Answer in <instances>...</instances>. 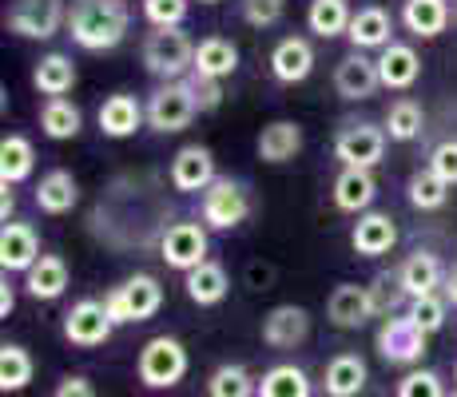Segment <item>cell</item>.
Instances as JSON below:
<instances>
[{"label": "cell", "instance_id": "obj_34", "mask_svg": "<svg viewBox=\"0 0 457 397\" xmlns=\"http://www.w3.org/2000/svg\"><path fill=\"white\" fill-rule=\"evenodd\" d=\"M32 374H37V366H32L29 350L16 346V342H4V346H0V390L21 393L24 385L32 382Z\"/></svg>", "mask_w": 457, "mask_h": 397}, {"label": "cell", "instance_id": "obj_13", "mask_svg": "<svg viewBox=\"0 0 457 397\" xmlns=\"http://www.w3.org/2000/svg\"><path fill=\"white\" fill-rule=\"evenodd\" d=\"M215 155L199 144H187L179 147L171 159V187L183 191V195H195V191H207L215 183Z\"/></svg>", "mask_w": 457, "mask_h": 397}, {"label": "cell", "instance_id": "obj_4", "mask_svg": "<svg viewBox=\"0 0 457 397\" xmlns=\"http://www.w3.org/2000/svg\"><path fill=\"white\" fill-rule=\"evenodd\" d=\"M4 24L24 40H52L68 24V8L64 0H12Z\"/></svg>", "mask_w": 457, "mask_h": 397}, {"label": "cell", "instance_id": "obj_5", "mask_svg": "<svg viewBox=\"0 0 457 397\" xmlns=\"http://www.w3.org/2000/svg\"><path fill=\"white\" fill-rule=\"evenodd\" d=\"M183 374H187V350H183L179 338L160 334L139 350V382L147 390H171Z\"/></svg>", "mask_w": 457, "mask_h": 397}, {"label": "cell", "instance_id": "obj_8", "mask_svg": "<svg viewBox=\"0 0 457 397\" xmlns=\"http://www.w3.org/2000/svg\"><path fill=\"white\" fill-rule=\"evenodd\" d=\"M426 330H418L410 314H390L378 326V354L394 366H414L426 354Z\"/></svg>", "mask_w": 457, "mask_h": 397}, {"label": "cell", "instance_id": "obj_1", "mask_svg": "<svg viewBox=\"0 0 457 397\" xmlns=\"http://www.w3.org/2000/svg\"><path fill=\"white\" fill-rule=\"evenodd\" d=\"M128 8L120 0H72L68 8V32L84 52H108L128 37Z\"/></svg>", "mask_w": 457, "mask_h": 397}, {"label": "cell", "instance_id": "obj_28", "mask_svg": "<svg viewBox=\"0 0 457 397\" xmlns=\"http://www.w3.org/2000/svg\"><path fill=\"white\" fill-rule=\"evenodd\" d=\"M239 68V48L223 37H207L195 44V76L207 79H223Z\"/></svg>", "mask_w": 457, "mask_h": 397}, {"label": "cell", "instance_id": "obj_27", "mask_svg": "<svg viewBox=\"0 0 457 397\" xmlns=\"http://www.w3.org/2000/svg\"><path fill=\"white\" fill-rule=\"evenodd\" d=\"M298 147H303V128L291 120H275L262 128L259 136V159L262 163H287V159L298 155Z\"/></svg>", "mask_w": 457, "mask_h": 397}, {"label": "cell", "instance_id": "obj_32", "mask_svg": "<svg viewBox=\"0 0 457 397\" xmlns=\"http://www.w3.org/2000/svg\"><path fill=\"white\" fill-rule=\"evenodd\" d=\"M327 393L330 397H358L366 385V361L358 354H338L327 366Z\"/></svg>", "mask_w": 457, "mask_h": 397}, {"label": "cell", "instance_id": "obj_38", "mask_svg": "<svg viewBox=\"0 0 457 397\" xmlns=\"http://www.w3.org/2000/svg\"><path fill=\"white\" fill-rule=\"evenodd\" d=\"M410 203H414L418 211H437V207H445V199H450V183H442L434 171H414L410 175Z\"/></svg>", "mask_w": 457, "mask_h": 397}, {"label": "cell", "instance_id": "obj_26", "mask_svg": "<svg viewBox=\"0 0 457 397\" xmlns=\"http://www.w3.org/2000/svg\"><path fill=\"white\" fill-rule=\"evenodd\" d=\"M76 199H80L76 175L64 171V167L48 171V175L40 179V187H37V207L44 211V215H64V211L76 207Z\"/></svg>", "mask_w": 457, "mask_h": 397}, {"label": "cell", "instance_id": "obj_49", "mask_svg": "<svg viewBox=\"0 0 457 397\" xmlns=\"http://www.w3.org/2000/svg\"><path fill=\"white\" fill-rule=\"evenodd\" d=\"M12 306H16V290L8 286V278H4V286H0V318L12 314Z\"/></svg>", "mask_w": 457, "mask_h": 397}, {"label": "cell", "instance_id": "obj_3", "mask_svg": "<svg viewBox=\"0 0 457 397\" xmlns=\"http://www.w3.org/2000/svg\"><path fill=\"white\" fill-rule=\"evenodd\" d=\"M160 306H163V286L155 275H131L128 282H120V286H112L104 294V310L116 326L147 322V318H155Z\"/></svg>", "mask_w": 457, "mask_h": 397}, {"label": "cell", "instance_id": "obj_17", "mask_svg": "<svg viewBox=\"0 0 457 397\" xmlns=\"http://www.w3.org/2000/svg\"><path fill=\"white\" fill-rule=\"evenodd\" d=\"M311 334V314L303 306H275L262 318V342L275 350H295Z\"/></svg>", "mask_w": 457, "mask_h": 397}, {"label": "cell", "instance_id": "obj_30", "mask_svg": "<svg viewBox=\"0 0 457 397\" xmlns=\"http://www.w3.org/2000/svg\"><path fill=\"white\" fill-rule=\"evenodd\" d=\"M350 21H354V12H350L346 0H311V8H306V24H311V32L322 40L346 37Z\"/></svg>", "mask_w": 457, "mask_h": 397}, {"label": "cell", "instance_id": "obj_46", "mask_svg": "<svg viewBox=\"0 0 457 397\" xmlns=\"http://www.w3.org/2000/svg\"><path fill=\"white\" fill-rule=\"evenodd\" d=\"M374 302H378V310H394V306H398V298H406V290H402V278L398 275H382L374 282Z\"/></svg>", "mask_w": 457, "mask_h": 397}, {"label": "cell", "instance_id": "obj_10", "mask_svg": "<svg viewBox=\"0 0 457 397\" xmlns=\"http://www.w3.org/2000/svg\"><path fill=\"white\" fill-rule=\"evenodd\" d=\"M160 254L167 267L191 275L195 267L207 262V231L199 223H171L160 238Z\"/></svg>", "mask_w": 457, "mask_h": 397}, {"label": "cell", "instance_id": "obj_31", "mask_svg": "<svg viewBox=\"0 0 457 397\" xmlns=\"http://www.w3.org/2000/svg\"><path fill=\"white\" fill-rule=\"evenodd\" d=\"M187 298L191 302H199V306H215V302H223L227 298V290H231V278H227V270L219 267V262H204V267H195L187 275Z\"/></svg>", "mask_w": 457, "mask_h": 397}, {"label": "cell", "instance_id": "obj_2", "mask_svg": "<svg viewBox=\"0 0 457 397\" xmlns=\"http://www.w3.org/2000/svg\"><path fill=\"white\" fill-rule=\"evenodd\" d=\"M139 56H144L147 72H152L155 79H163V84L187 79L191 72H195V44L187 40V32H183V29H155V32H147Z\"/></svg>", "mask_w": 457, "mask_h": 397}, {"label": "cell", "instance_id": "obj_29", "mask_svg": "<svg viewBox=\"0 0 457 397\" xmlns=\"http://www.w3.org/2000/svg\"><path fill=\"white\" fill-rule=\"evenodd\" d=\"M32 84H37L48 100H64V92H72V84H76V64L64 52H48L37 64V72H32Z\"/></svg>", "mask_w": 457, "mask_h": 397}, {"label": "cell", "instance_id": "obj_42", "mask_svg": "<svg viewBox=\"0 0 457 397\" xmlns=\"http://www.w3.org/2000/svg\"><path fill=\"white\" fill-rule=\"evenodd\" d=\"M287 12V0H243V21L251 24V29H270V24H278Z\"/></svg>", "mask_w": 457, "mask_h": 397}, {"label": "cell", "instance_id": "obj_37", "mask_svg": "<svg viewBox=\"0 0 457 397\" xmlns=\"http://www.w3.org/2000/svg\"><path fill=\"white\" fill-rule=\"evenodd\" d=\"M259 397H311V377L298 366H275L262 374Z\"/></svg>", "mask_w": 457, "mask_h": 397}, {"label": "cell", "instance_id": "obj_18", "mask_svg": "<svg viewBox=\"0 0 457 397\" xmlns=\"http://www.w3.org/2000/svg\"><path fill=\"white\" fill-rule=\"evenodd\" d=\"M270 72H275L278 84H303L306 76L314 72V48L306 37H287L275 44L270 52Z\"/></svg>", "mask_w": 457, "mask_h": 397}, {"label": "cell", "instance_id": "obj_23", "mask_svg": "<svg viewBox=\"0 0 457 397\" xmlns=\"http://www.w3.org/2000/svg\"><path fill=\"white\" fill-rule=\"evenodd\" d=\"M450 21H453V12L445 0H406V4H402V24L421 40L442 37V32L450 29Z\"/></svg>", "mask_w": 457, "mask_h": 397}, {"label": "cell", "instance_id": "obj_40", "mask_svg": "<svg viewBox=\"0 0 457 397\" xmlns=\"http://www.w3.org/2000/svg\"><path fill=\"white\" fill-rule=\"evenodd\" d=\"M445 298H437V294H429V298H414V302H410V318H414V326L418 330H426V334H437L445 326Z\"/></svg>", "mask_w": 457, "mask_h": 397}, {"label": "cell", "instance_id": "obj_36", "mask_svg": "<svg viewBox=\"0 0 457 397\" xmlns=\"http://www.w3.org/2000/svg\"><path fill=\"white\" fill-rule=\"evenodd\" d=\"M80 108H76L72 100H48L40 108V128H44V136L48 139H72V136H80Z\"/></svg>", "mask_w": 457, "mask_h": 397}, {"label": "cell", "instance_id": "obj_24", "mask_svg": "<svg viewBox=\"0 0 457 397\" xmlns=\"http://www.w3.org/2000/svg\"><path fill=\"white\" fill-rule=\"evenodd\" d=\"M24 286H29V294L40 298V302H56L68 290V262L60 259V254H40V262L24 275Z\"/></svg>", "mask_w": 457, "mask_h": 397}, {"label": "cell", "instance_id": "obj_21", "mask_svg": "<svg viewBox=\"0 0 457 397\" xmlns=\"http://www.w3.org/2000/svg\"><path fill=\"white\" fill-rule=\"evenodd\" d=\"M144 120H147V112L139 108V100L136 95H128V92H116V95H108V100L100 103V131L104 136H112V139L136 136Z\"/></svg>", "mask_w": 457, "mask_h": 397}, {"label": "cell", "instance_id": "obj_50", "mask_svg": "<svg viewBox=\"0 0 457 397\" xmlns=\"http://www.w3.org/2000/svg\"><path fill=\"white\" fill-rule=\"evenodd\" d=\"M445 302L457 306V262H453L450 270H445Z\"/></svg>", "mask_w": 457, "mask_h": 397}, {"label": "cell", "instance_id": "obj_53", "mask_svg": "<svg viewBox=\"0 0 457 397\" xmlns=\"http://www.w3.org/2000/svg\"><path fill=\"white\" fill-rule=\"evenodd\" d=\"M453 397H457V393H453Z\"/></svg>", "mask_w": 457, "mask_h": 397}, {"label": "cell", "instance_id": "obj_52", "mask_svg": "<svg viewBox=\"0 0 457 397\" xmlns=\"http://www.w3.org/2000/svg\"><path fill=\"white\" fill-rule=\"evenodd\" d=\"M453 24H457V4H453Z\"/></svg>", "mask_w": 457, "mask_h": 397}, {"label": "cell", "instance_id": "obj_7", "mask_svg": "<svg viewBox=\"0 0 457 397\" xmlns=\"http://www.w3.org/2000/svg\"><path fill=\"white\" fill-rule=\"evenodd\" d=\"M144 112H147V123H152L155 131L171 136V131H183L191 120H195L199 103H195V92H191L187 79H175V84H160V87H155Z\"/></svg>", "mask_w": 457, "mask_h": 397}, {"label": "cell", "instance_id": "obj_20", "mask_svg": "<svg viewBox=\"0 0 457 397\" xmlns=\"http://www.w3.org/2000/svg\"><path fill=\"white\" fill-rule=\"evenodd\" d=\"M350 44H354V52H370V48H390V37H394V21L386 8L378 4H366L354 12V21H350Z\"/></svg>", "mask_w": 457, "mask_h": 397}, {"label": "cell", "instance_id": "obj_11", "mask_svg": "<svg viewBox=\"0 0 457 397\" xmlns=\"http://www.w3.org/2000/svg\"><path fill=\"white\" fill-rule=\"evenodd\" d=\"M112 330H116V322H112L104 302H96V298H80V302L64 314V338L72 342V346H84V350L104 346V342L112 338Z\"/></svg>", "mask_w": 457, "mask_h": 397}, {"label": "cell", "instance_id": "obj_51", "mask_svg": "<svg viewBox=\"0 0 457 397\" xmlns=\"http://www.w3.org/2000/svg\"><path fill=\"white\" fill-rule=\"evenodd\" d=\"M199 4H219V0H199Z\"/></svg>", "mask_w": 457, "mask_h": 397}, {"label": "cell", "instance_id": "obj_44", "mask_svg": "<svg viewBox=\"0 0 457 397\" xmlns=\"http://www.w3.org/2000/svg\"><path fill=\"white\" fill-rule=\"evenodd\" d=\"M429 171L453 187L457 183V139H442V144L429 152Z\"/></svg>", "mask_w": 457, "mask_h": 397}, {"label": "cell", "instance_id": "obj_48", "mask_svg": "<svg viewBox=\"0 0 457 397\" xmlns=\"http://www.w3.org/2000/svg\"><path fill=\"white\" fill-rule=\"evenodd\" d=\"M12 207H16L12 187H8V183H0V219H4V223H8V215H12Z\"/></svg>", "mask_w": 457, "mask_h": 397}, {"label": "cell", "instance_id": "obj_6", "mask_svg": "<svg viewBox=\"0 0 457 397\" xmlns=\"http://www.w3.org/2000/svg\"><path fill=\"white\" fill-rule=\"evenodd\" d=\"M386 128H378L370 120H354L342 123L338 136H334V155L346 167H358V171H370V167L382 163L386 155Z\"/></svg>", "mask_w": 457, "mask_h": 397}, {"label": "cell", "instance_id": "obj_22", "mask_svg": "<svg viewBox=\"0 0 457 397\" xmlns=\"http://www.w3.org/2000/svg\"><path fill=\"white\" fill-rule=\"evenodd\" d=\"M378 76H382V87H394V92H402V87L418 84V76H421L418 52L410 48V44H398V40H394L390 48H382V56H378Z\"/></svg>", "mask_w": 457, "mask_h": 397}, {"label": "cell", "instance_id": "obj_9", "mask_svg": "<svg viewBox=\"0 0 457 397\" xmlns=\"http://www.w3.org/2000/svg\"><path fill=\"white\" fill-rule=\"evenodd\" d=\"M251 215V199L247 187L235 179H215L204 191V223L215 231H235L243 219Z\"/></svg>", "mask_w": 457, "mask_h": 397}, {"label": "cell", "instance_id": "obj_19", "mask_svg": "<svg viewBox=\"0 0 457 397\" xmlns=\"http://www.w3.org/2000/svg\"><path fill=\"white\" fill-rule=\"evenodd\" d=\"M350 243H354L358 254L378 259V254H390L394 251V243H398V227H394V219L386 215V211H366V215H358Z\"/></svg>", "mask_w": 457, "mask_h": 397}, {"label": "cell", "instance_id": "obj_33", "mask_svg": "<svg viewBox=\"0 0 457 397\" xmlns=\"http://www.w3.org/2000/svg\"><path fill=\"white\" fill-rule=\"evenodd\" d=\"M32 163H37V152L24 136H4L0 139V183H21L32 175Z\"/></svg>", "mask_w": 457, "mask_h": 397}, {"label": "cell", "instance_id": "obj_39", "mask_svg": "<svg viewBox=\"0 0 457 397\" xmlns=\"http://www.w3.org/2000/svg\"><path fill=\"white\" fill-rule=\"evenodd\" d=\"M207 393L211 397H254L259 385L251 382V374L243 366H219L207 382Z\"/></svg>", "mask_w": 457, "mask_h": 397}, {"label": "cell", "instance_id": "obj_14", "mask_svg": "<svg viewBox=\"0 0 457 397\" xmlns=\"http://www.w3.org/2000/svg\"><path fill=\"white\" fill-rule=\"evenodd\" d=\"M334 87H338L342 100H370L378 87H382L378 60L362 56V52H350V56H342L338 68H334Z\"/></svg>", "mask_w": 457, "mask_h": 397}, {"label": "cell", "instance_id": "obj_25", "mask_svg": "<svg viewBox=\"0 0 457 397\" xmlns=\"http://www.w3.org/2000/svg\"><path fill=\"white\" fill-rule=\"evenodd\" d=\"M378 195V183L370 171H358V167H346V171L334 179V207L338 211H350V215H358V211H366Z\"/></svg>", "mask_w": 457, "mask_h": 397}, {"label": "cell", "instance_id": "obj_45", "mask_svg": "<svg viewBox=\"0 0 457 397\" xmlns=\"http://www.w3.org/2000/svg\"><path fill=\"white\" fill-rule=\"evenodd\" d=\"M187 84H191V92H195L199 112H215L219 103H223V87H219V79H207V76H195V72H191Z\"/></svg>", "mask_w": 457, "mask_h": 397}, {"label": "cell", "instance_id": "obj_12", "mask_svg": "<svg viewBox=\"0 0 457 397\" xmlns=\"http://www.w3.org/2000/svg\"><path fill=\"white\" fill-rule=\"evenodd\" d=\"M378 314L374 302V290L370 286H358V282H342L334 286V294L327 298V318L338 330H358Z\"/></svg>", "mask_w": 457, "mask_h": 397}, {"label": "cell", "instance_id": "obj_35", "mask_svg": "<svg viewBox=\"0 0 457 397\" xmlns=\"http://www.w3.org/2000/svg\"><path fill=\"white\" fill-rule=\"evenodd\" d=\"M421 128H426V112H421V103L414 100H394L390 112H386V136L394 139V144H414L421 136Z\"/></svg>", "mask_w": 457, "mask_h": 397}, {"label": "cell", "instance_id": "obj_43", "mask_svg": "<svg viewBox=\"0 0 457 397\" xmlns=\"http://www.w3.org/2000/svg\"><path fill=\"white\" fill-rule=\"evenodd\" d=\"M398 397H445L442 393V377L434 369H414V374L402 377Z\"/></svg>", "mask_w": 457, "mask_h": 397}, {"label": "cell", "instance_id": "obj_47", "mask_svg": "<svg viewBox=\"0 0 457 397\" xmlns=\"http://www.w3.org/2000/svg\"><path fill=\"white\" fill-rule=\"evenodd\" d=\"M52 397H96V385L87 382L84 374H68L64 382L56 385V393H52Z\"/></svg>", "mask_w": 457, "mask_h": 397}, {"label": "cell", "instance_id": "obj_16", "mask_svg": "<svg viewBox=\"0 0 457 397\" xmlns=\"http://www.w3.org/2000/svg\"><path fill=\"white\" fill-rule=\"evenodd\" d=\"M40 262V238L29 223H4L0 231V267L8 270H24L29 275L32 267Z\"/></svg>", "mask_w": 457, "mask_h": 397}, {"label": "cell", "instance_id": "obj_41", "mask_svg": "<svg viewBox=\"0 0 457 397\" xmlns=\"http://www.w3.org/2000/svg\"><path fill=\"white\" fill-rule=\"evenodd\" d=\"M144 16L152 29H179L187 16V0H144Z\"/></svg>", "mask_w": 457, "mask_h": 397}, {"label": "cell", "instance_id": "obj_15", "mask_svg": "<svg viewBox=\"0 0 457 397\" xmlns=\"http://www.w3.org/2000/svg\"><path fill=\"white\" fill-rule=\"evenodd\" d=\"M398 278H402L406 298L414 302V298H429V294H437V286H445V267L437 254L418 251L398 267Z\"/></svg>", "mask_w": 457, "mask_h": 397}]
</instances>
